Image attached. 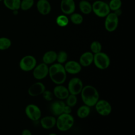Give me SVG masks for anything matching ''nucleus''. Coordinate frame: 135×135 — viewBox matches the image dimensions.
I'll list each match as a JSON object with an SVG mask.
<instances>
[{
	"label": "nucleus",
	"instance_id": "18",
	"mask_svg": "<svg viewBox=\"0 0 135 135\" xmlns=\"http://www.w3.org/2000/svg\"><path fill=\"white\" fill-rule=\"evenodd\" d=\"M94 54L91 51H86L83 53L80 56L79 62L82 67H88L93 62Z\"/></svg>",
	"mask_w": 135,
	"mask_h": 135
},
{
	"label": "nucleus",
	"instance_id": "22",
	"mask_svg": "<svg viewBox=\"0 0 135 135\" xmlns=\"http://www.w3.org/2000/svg\"><path fill=\"white\" fill-rule=\"evenodd\" d=\"M79 7L80 11L84 14H89L92 12V4L86 0H81L79 4Z\"/></svg>",
	"mask_w": 135,
	"mask_h": 135
},
{
	"label": "nucleus",
	"instance_id": "11",
	"mask_svg": "<svg viewBox=\"0 0 135 135\" xmlns=\"http://www.w3.org/2000/svg\"><path fill=\"white\" fill-rule=\"evenodd\" d=\"M118 16L114 12L110 13L105 17L104 27L107 31L109 32H112L114 31L118 27Z\"/></svg>",
	"mask_w": 135,
	"mask_h": 135
},
{
	"label": "nucleus",
	"instance_id": "25",
	"mask_svg": "<svg viewBox=\"0 0 135 135\" xmlns=\"http://www.w3.org/2000/svg\"><path fill=\"white\" fill-rule=\"evenodd\" d=\"M102 44L100 42L97 41H93L90 45L91 52L93 54H96L102 51Z\"/></svg>",
	"mask_w": 135,
	"mask_h": 135
},
{
	"label": "nucleus",
	"instance_id": "35",
	"mask_svg": "<svg viewBox=\"0 0 135 135\" xmlns=\"http://www.w3.org/2000/svg\"><path fill=\"white\" fill-rule=\"evenodd\" d=\"M48 135H57V134H56V133H51Z\"/></svg>",
	"mask_w": 135,
	"mask_h": 135
},
{
	"label": "nucleus",
	"instance_id": "21",
	"mask_svg": "<svg viewBox=\"0 0 135 135\" xmlns=\"http://www.w3.org/2000/svg\"><path fill=\"white\" fill-rule=\"evenodd\" d=\"M91 113V107L83 104L78 108L76 111V115L80 119H85L89 117Z\"/></svg>",
	"mask_w": 135,
	"mask_h": 135
},
{
	"label": "nucleus",
	"instance_id": "5",
	"mask_svg": "<svg viewBox=\"0 0 135 135\" xmlns=\"http://www.w3.org/2000/svg\"><path fill=\"white\" fill-rule=\"evenodd\" d=\"M92 8L93 13L100 17H105L111 11L108 4L99 0L94 2L92 4Z\"/></svg>",
	"mask_w": 135,
	"mask_h": 135
},
{
	"label": "nucleus",
	"instance_id": "4",
	"mask_svg": "<svg viewBox=\"0 0 135 135\" xmlns=\"http://www.w3.org/2000/svg\"><path fill=\"white\" fill-rule=\"evenodd\" d=\"M110 59L107 54L100 52L94 54L93 62L95 66L100 70H106L110 65Z\"/></svg>",
	"mask_w": 135,
	"mask_h": 135
},
{
	"label": "nucleus",
	"instance_id": "9",
	"mask_svg": "<svg viewBox=\"0 0 135 135\" xmlns=\"http://www.w3.org/2000/svg\"><path fill=\"white\" fill-rule=\"evenodd\" d=\"M25 113L27 118L33 121H36L41 118V110L38 106L34 104H28L25 107Z\"/></svg>",
	"mask_w": 135,
	"mask_h": 135
},
{
	"label": "nucleus",
	"instance_id": "7",
	"mask_svg": "<svg viewBox=\"0 0 135 135\" xmlns=\"http://www.w3.org/2000/svg\"><path fill=\"white\" fill-rule=\"evenodd\" d=\"M94 107L97 112L103 117L110 115L112 110L110 103L104 99H99Z\"/></svg>",
	"mask_w": 135,
	"mask_h": 135
},
{
	"label": "nucleus",
	"instance_id": "12",
	"mask_svg": "<svg viewBox=\"0 0 135 135\" xmlns=\"http://www.w3.org/2000/svg\"><path fill=\"white\" fill-rule=\"evenodd\" d=\"M64 69L67 73L70 74H77L82 70V66L79 62L74 60L67 61L64 65Z\"/></svg>",
	"mask_w": 135,
	"mask_h": 135
},
{
	"label": "nucleus",
	"instance_id": "32",
	"mask_svg": "<svg viewBox=\"0 0 135 135\" xmlns=\"http://www.w3.org/2000/svg\"><path fill=\"white\" fill-rule=\"evenodd\" d=\"M42 95L44 99L47 101H52L54 98V94L53 92L46 89L43 92Z\"/></svg>",
	"mask_w": 135,
	"mask_h": 135
},
{
	"label": "nucleus",
	"instance_id": "38",
	"mask_svg": "<svg viewBox=\"0 0 135 135\" xmlns=\"http://www.w3.org/2000/svg\"><path fill=\"white\" fill-rule=\"evenodd\" d=\"M47 1H49V0H47Z\"/></svg>",
	"mask_w": 135,
	"mask_h": 135
},
{
	"label": "nucleus",
	"instance_id": "27",
	"mask_svg": "<svg viewBox=\"0 0 135 135\" xmlns=\"http://www.w3.org/2000/svg\"><path fill=\"white\" fill-rule=\"evenodd\" d=\"M70 20L74 24L79 25L83 22V17L80 14L74 12L71 14Z\"/></svg>",
	"mask_w": 135,
	"mask_h": 135
},
{
	"label": "nucleus",
	"instance_id": "2",
	"mask_svg": "<svg viewBox=\"0 0 135 135\" xmlns=\"http://www.w3.org/2000/svg\"><path fill=\"white\" fill-rule=\"evenodd\" d=\"M80 95L84 104L90 107H94L100 99L98 90L92 85H84L80 93Z\"/></svg>",
	"mask_w": 135,
	"mask_h": 135
},
{
	"label": "nucleus",
	"instance_id": "23",
	"mask_svg": "<svg viewBox=\"0 0 135 135\" xmlns=\"http://www.w3.org/2000/svg\"><path fill=\"white\" fill-rule=\"evenodd\" d=\"M21 2V0H4V4L8 9L17 11L20 8Z\"/></svg>",
	"mask_w": 135,
	"mask_h": 135
},
{
	"label": "nucleus",
	"instance_id": "31",
	"mask_svg": "<svg viewBox=\"0 0 135 135\" xmlns=\"http://www.w3.org/2000/svg\"><path fill=\"white\" fill-rule=\"evenodd\" d=\"M34 0H22L21 2L20 8L23 11L30 9L34 5Z\"/></svg>",
	"mask_w": 135,
	"mask_h": 135
},
{
	"label": "nucleus",
	"instance_id": "17",
	"mask_svg": "<svg viewBox=\"0 0 135 135\" xmlns=\"http://www.w3.org/2000/svg\"><path fill=\"white\" fill-rule=\"evenodd\" d=\"M65 105V103L63 100H59L52 102L50 106V110L52 115L57 117L63 113Z\"/></svg>",
	"mask_w": 135,
	"mask_h": 135
},
{
	"label": "nucleus",
	"instance_id": "15",
	"mask_svg": "<svg viewBox=\"0 0 135 135\" xmlns=\"http://www.w3.org/2000/svg\"><path fill=\"white\" fill-rule=\"evenodd\" d=\"M61 9L65 15H71L75 9V4L74 0H61Z\"/></svg>",
	"mask_w": 135,
	"mask_h": 135
},
{
	"label": "nucleus",
	"instance_id": "19",
	"mask_svg": "<svg viewBox=\"0 0 135 135\" xmlns=\"http://www.w3.org/2000/svg\"><path fill=\"white\" fill-rule=\"evenodd\" d=\"M36 8L41 14L46 15L51 12V6L49 1L38 0L36 3Z\"/></svg>",
	"mask_w": 135,
	"mask_h": 135
},
{
	"label": "nucleus",
	"instance_id": "30",
	"mask_svg": "<svg viewBox=\"0 0 135 135\" xmlns=\"http://www.w3.org/2000/svg\"><path fill=\"white\" fill-rule=\"evenodd\" d=\"M11 45V41L7 37L0 38V50H5L8 49Z\"/></svg>",
	"mask_w": 135,
	"mask_h": 135
},
{
	"label": "nucleus",
	"instance_id": "28",
	"mask_svg": "<svg viewBox=\"0 0 135 135\" xmlns=\"http://www.w3.org/2000/svg\"><path fill=\"white\" fill-rule=\"evenodd\" d=\"M78 102L77 95L70 94L65 99V104L71 107V108L74 107Z\"/></svg>",
	"mask_w": 135,
	"mask_h": 135
},
{
	"label": "nucleus",
	"instance_id": "36",
	"mask_svg": "<svg viewBox=\"0 0 135 135\" xmlns=\"http://www.w3.org/2000/svg\"><path fill=\"white\" fill-rule=\"evenodd\" d=\"M86 1H92V0H86Z\"/></svg>",
	"mask_w": 135,
	"mask_h": 135
},
{
	"label": "nucleus",
	"instance_id": "8",
	"mask_svg": "<svg viewBox=\"0 0 135 135\" xmlns=\"http://www.w3.org/2000/svg\"><path fill=\"white\" fill-rule=\"evenodd\" d=\"M83 86V82L80 78L73 77L69 80L67 88L70 94L77 95L80 94Z\"/></svg>",
	"mask_w": 135,
	"mask_h": 135
},
{
	"label": "nucleus",
	"instance_id": "20",
	"mask_svg": "<svg viewBox=\"0 0 135 135\" xmlns=\"http://www.w3.org/2000/svg\"><path fill=\"white\" fill-rule=\"evenodd\" d=\"M57 53L53 50L46 52L42 56L43 63L47 65H51L56 61Z\"/></svg>",
	"mask_w": 135,
	"mask_h": 135
},
{
	"label": "nucleus",
	"instance_id": "24",
	"mask_svg": "<svg viewBox=\"0 0 135 135\" xmlns=\"http://www.w3.org/2000/svg\"><path fill=\"white\" fill-rule=\"evenodd\" d=\"M68 59V54L65 51H60L57 53L56 61L57 63L63 64H64Z\"/></svg>",
	"mask_w": 135,
	"mask_h": 135
},
{
	"label": "nucleus",
	"instance_id": "13",
	"mask_svg": "<svg viewBox=\"0 0 135 135\" xmlns=\"http://www.w3.org/2000/svg\"><path fill=\"white\" fill-rule=\"evenodd\" d=\"M46 90L45 85L41 82H36L32 84L28 89V94L33 97H38L42 94Z\"/></svg>",
	"mask_w": 135,
	"mask_h": 135
},
{
	"label": "nucleus",
	"instance_id": "33",
	"mask_svg": "<svg viewBox=\"0 0 135 135\" xmlns=\"http://www.w3.org/2000/svg\"><path fill=\"white\" fill-rule=\"evenodd\" d=\"M72 111V109L71 107L65 104L64 108V111L63 113H66V114H71Z\"/></svg>",
	"mask_w": 135,
	"mask_h": 135
},
{
	"label": "nucleus",
	"instance_id": "16",
	"mask_svg": "<svg viewBox=\"0 0 135 135\" xmlns=\"http://www.w3.org/2000/svg\"><path fill=\"white\" fill-rule=\"evenodd\" d=\"M56 118L54 115H46L40 119L41 126L45 130H50L56 126Z\"/></svg>",
	"mask_w": 135,
	"mask_h": 135
},
{
	"label": "nucleus",
	"instance_id": "10",
	"mask_svg": "<svg viewBox=\"0 0 135 135\" xmlns=\"http://www.w3.org/2000/svg\"><path fill=\"white\" fill-rule=\"evenodd\" d=\"M49 68L48 65L43 62L37 64L32 70L33 77L37 80L45 79L49 75Z\"/></svg>",
	"mask_w": 135,
	"mask_h": 135
},
{
	"label": "nucleus",
	"instance_id": "34",
	"mask_svg": "<svg viewBox=\"0 0 135 135\" xmlns=\"http://www.w3.org/2000/svg\"><path fill=\"white\" fill-rule=\"evenodd\" d=\"M21 135H32V134L30 130L27 129H25L22 131L21 133Z\"/></svg>",
	"mask_w": 135,
	"mask_h": 135
},
{
	"label": "nucleus",
	"instance_id": "26",
	"mask_svg": "<svg viewBox=\"0 0 135 135\" xmlns=\"http://www.w3.org/2000/svg\"><path fill=\"white\" fill-rule=\"evenodd\" d=\"M69 18L65 15H59L56 19V23L60 27H65L69 24Z\"/></svg>",
	"mask_w": 135,
	"mask_h": 135
},
{
	"label": "nucleus",
	"instance_id": "1",
	"mask_svg": "<svg viewBox=\"0 0 135 135\" xmlns=\"http://www.w3.org/2000/svg\"><path fill=\"white\" fill-rule=\"evenodd\" d=\"M52 82L56 85L63 84L66 81L67 73L63 64L54 63L49 68V75Z\"/></svg>",
	"mask_w": 135,
	"mask_h": 135
},
{
	"label": "nucleus",
	"instance_id": "14",
	"mask_svg": "<svg viewBox=\"0 0 135 135\" xmlns=\"http://www.w3.org/2000/svg\"><path fill=\"white\" fill-rule=\"evenodd\" d=\"M52 92L53 93L54 97L61 100H65L70 94L67 87L65 86L63 84L56 85V86L53 88Z\"/></svg>",
	"mask_w": 135,
	"mask_h": 135
},
{
	"label": "nucleus",
	"instance_id": "6",
	"mask_svg": "<svg viewBox=\"0 0 135 135\" xmlns=\"http://www.w3.org/2000/svg\"><path fill=\"white\" fill-rule=\"evenodd\" d=\"M37 65L36 58L32 55H27L23 57L19 63L20 69L25 72L32 71Z\"/></svg>",
	"mask_w": 135,
	"mask_h": 135
},
{
	"label": "nucleus",
	"instance_id": "29",
	"mask_svg": "<svg viewBox=\"0 0 135 135\" xmlns=\"http://www.w3.org/2000/svg\"><path fill=\"white\" fill-rule=\"evenodd\" d=\"M110 10L115 11L120 9L122 6L121 0H111L108 4Z\"/></svg>",
	"mask_w": 135,
	"mask_h": 135
},
{
	"label": "nucleus",
	"instance_id": "3",
	"mask_svg": "<svg viewBox=\"0 0 135 135\" xmlns=\"http://www.w3.org/2000/svg\"><path fill=\"white\" fill-rule=\"evenodd\" d=\"M74 123V118L71 114L62 113L57 117L56 127L57 129L62 132L70 130Z\"/></svg>",
	"mask_w": 135,
	"mask_h": 135
},
{
	"label": "nucleus",
	"instance_id": "37",
	"mask_svg": "<svg viewBox=\"0 0 135 135\" xmlns=\"http://www.w3.org/2000/svg\"><path fill=\"white\" fill-rule=\"evenodd\" d=\"M2 1V0H0V1Z\"/></svg>",
	"mask_w": 135,
	"mask_h": 135
}]
</instances>
